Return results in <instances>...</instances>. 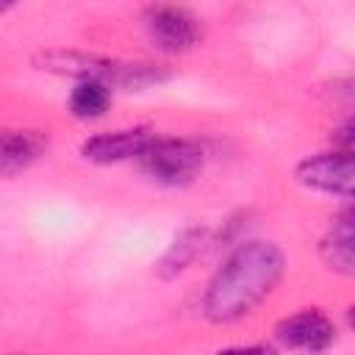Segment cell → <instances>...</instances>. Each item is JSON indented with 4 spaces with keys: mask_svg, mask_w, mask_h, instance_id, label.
Wrapping results in <instances>:
<instances>
[{
    "mask_svg": "<svg viewBox=\"0 0 355 355\" xmlns=\"http://www.w3.org/2000/svg\"><path fill=\"white\" fill-rule=\"evenodd\" d=\"M111 86L94 78H80L69 94V111L75 119H100L108 111Z\"/></svg>",
    "mask_w": 355,
    "mask_h": 355,
    "instance_id": "8fae6325",
    "label": "cell"
},
{
    "mask_svg": "<svg viewBox=\"0 0 355 355\" xmlns=\"http://www.w3.org/2000/svg\"><path fill=\"white\" fill-rule=\"evenodd\" d=\"M155 133L150 128H122V130H108L86 139L80 144V155L92 164L108 166V164H122V161H136L139 153L147 147V141Z\"/></svg>",
    "mask_w": 355,
    "mask_h": 355,
    "instance_id": "52a82bcc",
    "label": "cell"
},
{
    "mask_svg": "<svg viewBox=\"0 0 355 355\" xmlns=\"http://www.w3.org/2000/svg\"><path fill=\"white\" fill-rule=\"evenodd\" d=\"M297 180L305 189L324 191V194H338L344 200L352 197V183H355V166H352V153L349 150H327L319 155H311L297 164Z\"/></svg>",
    "mask_w": 355,
    "mask_h": 355,
    "instance_id": "277c9868",
    "label": "cell"
},
{
    "mask_svg": "<svg viewBox=\"0 0 355 355\" xmlns=\"http://www.w3.org/2000/svg\"><path fill=\"white\" fill-rule=\"evenodd\" d=\"M208 244V230L205 227H186L175 236V241L169 244V250L161 255L158 261V275L161 277H178L180 272H186L191 266V261L205 250Z\"/></svg>",
    "mask_w": 355,
    "mask_h": 355,
    "instance_id": "30bf717a",
    "label": "cell"
},
{
    "mask_svg": "<svg viewBox=\"0 0 355 355\" xmlns=\"http://www.w3.org/2000/svg\"><path fill=\"white\" fill-rule=\"evenodd\" d=\"M275 336L283 347L291 349H305V352H322L333 344L336 338V324L316 308H302L291 316H286L277 327Z\"/></svg>",
    "mask_w": 355,
    "mask_h": 355,
    "instance_id": "8992f818",
    "label": "cell"
},
{
    "mask_svg": "<svg viewBox=\"0 0 355 355\" xmlns=\"http://www.w3.org/2000/svg\"><path fill=\"white\" fill-rule=\"evenodd\" d=\"M286 258L272 241H244L239 244L222 269L211 277L202 311L211 322L227 324L247 316L258 302H263L277 280L283 277Z\"/></svg>",
    "mask_w": 355,
    "mask_h": 355,
    "instance_id": "6da1fadb",
    "label": "cell"
},
{
    "mask_svg": "<svg viewBox=\"0 0 355 355\" xmlns=\"http://www.w3.org/2000/svg\"><path fill=\"white\" fill-rule=\"evenodd\" d=\"M144 28L153 44L164 53H186L202 39L200 19L178 6H153L144 14Z\"/></svg>",
    "mask_w": 355,
    "mask_h": 355,
    "instance_id": "5b68a950",
    "label": "cell"
},
{
    "mask_svg": "<svg viewBox=\"0 0 355 355\" xmlns=\"http://www.w3.org/2000/svg\"><path fill=\"white\" fill-rule=\"evenodd\" d=\"M42 69H53V72H64V75H75L80 78H94L122 89H144L153 86L158 80L166 78V72L155 64H125V61H111V58H100V55H86V53H47L42 58Z\"/></svg>",
    "mask_w": 355,
    "mask_h": 355,
    "instance_id": "7a4b0ae2",
    "label": "cell"
},
{
    "mask_svg": "<svg viewBox=\"0 0 355 355\" xmlns=\"http://www.w3.org/2000/svg\"><path fill=\"white\" fill-rule=\"evenodd\" d=\"M14 3H17V0H0V14H3V11H8Z\"/></svg>",
    "mask_w": 355,
    "mask_h": 355,
    "instance_id": "7c38bea8",
    "label": "cell"
},
{
    "mask_svg": "<svg viewBox=\"0 0 355 355\" xmlns=\"http://www.w3.org/2000/svg\"><path fill=\"white\" fill-rule=\"evenodd\" d=\"M141 172L161 186H189L202 169V147L191 139H158L153 136L139 153Z\"/></svg>",
    "mask_w": 355,
    "mask_h": 355,
    "instance_id": "3957f363",
    "label": "cell"
},
{
    "mask_svg": "<svg viewBox=\"0 0 355 355\" xmlns=\"http://www.w3.org/2000/svg\"><path fill=\"white\" fill-rule=\"evenodd\" d=\"M47 150V139L39 130L0 128V178L17 175L36 164Z\"/></svg>",
    "mask_w": 355,
    "mask_h": 355,
    "instance_id": "ba28073f",
    "label": "cell"
},
{
    "mask_svg": "<svg viewBox=\"0 0 355 355\" xmlns=\"http://www.w3.org/2000/svg\"><path fill=\"white\" fill-rule=\"evenodd\" d=\"M352 208H344L338 216H333L322 244H319V252H322V261L327 263V269L338 272V275H352L355 272V230H352Z\"/></svg>",
    "mask_w": 355,
    "mask_h": 355,
    "instance_id": "9c48e42d",
    "label": "cell"
}]
</instances>
